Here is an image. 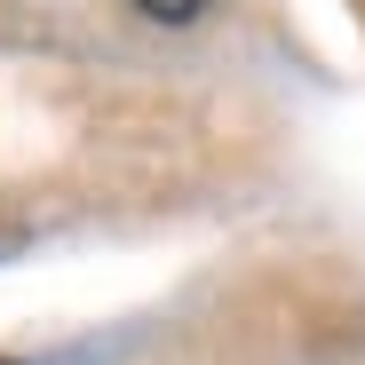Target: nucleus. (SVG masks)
Masks as SVG:
<instances>
[{"label":"nucleus","mask_w":365,"mask_h":365,"mask_svg":"<svg viewBox=\"0 0 365 365\" xmlns=\"http://www.w3.org/2000/svg\"><path fill=\"white\" fill-rule=\"evenodd\" d=\"M128 9H135V16H151V24H199L215 0H128Z\"/></svg>","instance_id":"f257e3e1"},{"label":"nucleus","mask_w":365,"mask_h":365,"mask_svg":"<svg viewBox=\"0 0 365 365\" xmlns=\"http://www.w3.org/2000/svg\"><path fill=\"white\" fill-rule=\"evenodd\" d=\"M0 365H16V357H0Z\"/></svg>","instance_id":"f03ea898"}]
</instances>
